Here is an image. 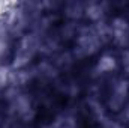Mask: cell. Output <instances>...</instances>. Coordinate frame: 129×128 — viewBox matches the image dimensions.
Listing matches in <instances>:
<instances>
[{"label": "cell", "mask_w": 129, "mask_h": 128, "mask_svg": "<svg viewBox=\"0 0 129 128\" xmlns=\"http://www.w3.org/2000/svg\"><path fill=\"white\" fill-rule=\"evenodd\" d=\"M102 41L98 35L95 27H86L81 29L77 38V45H75V54L78 57L90 56L101 47Z\"/></svg>", "instance_id": "6da1fadb"}, {"label": "cell", "mask_w": 129, "mask_h": 128, "mask_svg": "<svg viewBox=\"0 0 129 128\" xmlns=\"http://www.w3.org/2000/svg\"><path fill=\"white\" fill-rule=\"evenodd\" d=\"M36 51H38V41L33 35H27V36L21 38L20 44H18V48H17V53H15L14 66L17 69L24 68L30 62V59L35 56Z\"/></svg>", "instance_id": "7a4b0ae2"}, {"label": "cell", "mask_w": 129, "mask_h": 128, "mask_svg": "<svg viewBox=\"0 0 129 128\" xmlns=\"http://www.w3.org/2000/svg\"><path fill=\"white\" fill-rule=\"evenodd\" d=\"M110 32H111V38L117 44L125 45L129 42V23L125 18H116L110 27Z\"/></svg>", "instance_id": "3957f363"}, {"label": "cell", "mask_w": 129, "mask_h": 128, "mask_svg": "<svg viewBox=\"0 0 129 128\" xmlns=\"http://www.w3.org/2000/svg\"><path fill=\"white\" fill-rule=\"evenodd\" d=\"M104 3H89L86 8H84V12H86V15L90 18V20H93V21H98V20H101L102 18V15H104Z\"/></svg>", "instance_id": "277c9868"}, {"label": "cell", "mask_w": 129, "mask_h": 128, "mask_svg": "<svg viewBox=\"0 0 129 128\" xmlns=\"http://www.w3.org/2000/svg\"><path fill=\"white\" fill-rule=\"evenodd\" d=\"M116 68V59L114 56L111 54H104L101 59H99V63H98V69L101 72H110Z\"/></svg>", "instance_id": "5b68a950"}, {"label": "cell", "mask_w": 129, "mask_h": 128, "mask_svg": "<svg viewBox=\"0 0 129 128\" xmlns=\"http://www.w3.org/2000/svg\"><path fill=\"white\" fill-rule=\"evenodd\" d=\"M54 128H75V122H74V119L72 118H69V116H62V118H59L54 124H51Z\"/></svg>", "instance_id": "8992f818"}, {"label": "cell", "mask_w": 129, "mask_h": 128, "mask_svg": "<svg viewBox=\"0 0 129 128\" xmlns=\"http://www.w3.org/2000/svg\"><path fill=\"white\" fill-rule=\"evenodd\" d=\"M122 63H123V68L129 72V50H125L123 51V56H122Z\"/></svg>", "instance_id": "52a82bcc"}, {"label": "cell", "mask_w": 129, "mask_h": 128, "mask_svg": "<svg viewBox=\"0 0 129 128\" xmlns=\"http://www.w3.org/2000/svg\"><path fill=\"white\" fill-rule=\"evenodd\" d=\"M9 8H11V3H6V2H0V15L6 14Z\"/></svg>", "instance_id": "ba28073f"}]
</instances>
